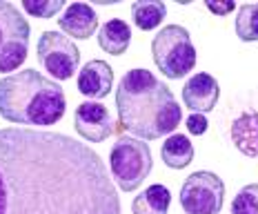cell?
<instances>
[{
	"label": "cell",
	"mask_w": 258,
	"mask_h": 214,
	"mask_svg": "<svg viewBox=\"0 0 258 214\" xmlns=\"http://www.w3.org/2000/svg\"><path fill=\"white\" fill-rule=\"evenodd\" d=\"M0 214H120L98 152L49 130H0Z\"/></svg>",
	"instance_id": "6da1fadb"
},
{
	"label": "cell",
	"mask_w": 258,
	"mask_h": 214,
	"mask_svg": "<svg viewBox=\"0 0 258 214\" xmlns=\"http://www.w3.org/2000/svg\"><path fill=\"white\" fill-rule=\"evenodd\" d=\"M118 123L141 141L174 134L182 121V107L174 92L149 69H129L116 89Z\"/></svg>",
	"instance_id": "7a4b0ae2"
},
{
	"label": "cell",
	"mask_w": 258,
	"mask_h": 214,
	"mask_svg": "<svg viewBox=\"0 0 258 214\" xmlns=\"http://www.w3.org/2000/svg\"><path fill=\"white\" fill-rule=\"evenodd\" d=\"M67 98L58 83L36 69L0 78V116L16 125L49 127L64 116Z\"/></svg>",
	"instance_id": "3957f363"
},
{
	"label": "cell",
	"mask_w": 258,
	"mask_h": 214,
	"mask_svg": "<svg viewBox=\"0 0 258 214\" xmlns=\"http://www.w3.org/2000/svg\"><path fill=\"white\" fill-rule=\"evenodd\" d=\"M109 168L118 190L134 192L147 181L154 168L152 149L147 141L134 136H120L109 152Z\"/></svg>",
	"instance_id": "277c9868"
},
{
	"label": "cell",
	"mask_w": 258,
	"mask_h": 214,
	"mask_svg": "<svg viewBox=\"0 0 258 214\" xmlns=\"http://www.w3.org/2000/svg\"><path fill=\"white\" fill-rule=\"evenodd\" d=\"M152 56L160 72L171 80H178L196 65V47L185 27L167 25L152 40Z\"/></svg>",
	"instance_id": "5b68a950"
},
{
	"label": "cell",
	"mask_w": 258,
	"mask_h": 214,
	"mask_svg": "<svg viewBox=\"0 0 258 214\" xmlns=\"http://www.w3.org/2000/svg\"><path fill=\"white\" fill-rule=\"evenodd\" d=\"M29 23L20 9L0 0V74H9L25 63L29 54Z\"/></svg>",
	"instance_id": "8992f818"
},
{
	"label": "cell",
	"mask_w": 258,
	"mask_h": 214,
	"mask_svg": "<svg viewBox=\"0 0 258 214\" xmlns=\"http://www.w3.org/2000/svg\"><path fill=\"white\" fill-rule=\"evenodd\" d=\"M223 179L207 170L189 174L180 187V205L187 214H218L223 210Z\"/></svg>",
	"instance_id": "52a82bcc"
},
{
	"label": "cell",
	"mask_w": 258,
	"mask_h": 214,
	"mask_svg": "<svg viewBox=\"0 0 258 214\" xmlns=\"http://www.w3.org/2000/svg\"><path fill=\"white\" fill-rule=\"evenodd\" d=\"M38 63L53 78L69 80L80 65V49L58 31H42L38 38Z\"/></svg>",
	"instance_id": "ba28073f"
},
{
	"label": "cell",
	"mask_w": 258,
	"mask_h": 214,
	"mask_svg": "<svg viewBox=\"0 0 258 214\" xmlns=\"http://www.w3.org/2000/svg\"><path fill=\"white\" fill-rule=\"evenodd\" d=\"M74 127L89 143H103L116 130L109 110L103 103H96V100H85L76 107Z\"/></svg>",
	"instance_id": "9c48e42d"
},
{
	"label": "cell",
	"mask_w": 258,
	"mask_h": 214,
	"mask_svg": "<svg viewBox=\"0 0 258 214\" xmlns=\"http://www.w3.org/2000/svg\"><path fill=\"white\" fill-rule=\"evenodd\" d=\"M220 87L218 80L207 72L194 74V76L182 85V103L187 110L196 112V114H207L218 103Z\"/></svg>",
	"instance_id": "30bf717a"
},
{
	"label": "cell",
	"mask_w": 258,
	"mask_h": 214,
	"mask_svg": "<svg viewBox=\"0 0 258 214\" xmlns=\"http://www.w3.org/2000/svg\"><path fill=\"white\" fill-rule=\"evenodd\" d=\"M58 27L69 38L89 40L94 31L98 29V16L87 3H72L64 7L62 16L58 18Z\"/></svg>",
	"instance_id": "8fae6325"
},
{
	"label": "cell",
	"mask_w": 258,
	"mask_h": 214,
	"mask_svg": "<svg viewBox=\"0 0 258 214\" xmlns=\"http://www.w3.org/2000/svg\"><path fill=\"white\" fill-rule=\"evenodd\" d=\"M111 85H114V72L105 61H89L78 74V92L89 100H100L109 96Z\"/></svg>",
	"instance_id": "7c38bea8"
},
{
	"label": "cell",
	"mask_w": 258,
	"mask_h": 214,
	"mask_svg": "<svg viewBox=\"0 0 258 214\" xmlns=\"http://www.w3.org/2000/svg\"><path fill=\"white\" fill-rule=\"evenodd\" d=\"M232 143L240 154L256 158L258 156V112H243L232 123Z\"/></svg>",
	"instance_id": "4fadbf2b"
},
{
	"label": "cell",
	"mask_w": 258,
	"mask_h": 214,
	"mask_svg": "<svg viewBox=\"0 0 258 214\" xmlns=\"http://www.w3.org/2000/svg\"><path fill=\"white\" fill-rule=\"evenodd\" d=\"M129 42H132V29H129L125 20L111 18L100 27L98 45L103 51L111 54V56H122L129 49Z\"/></svg>",
	"instance_id": "5bb4252c"
},
{
	"label": "cell",
	"mask_w": 258,
	"mask_h": 214,
	"mask_svg": "<svg viewBox=\"0 0 258 214\" xmlns=\"http://www.w3.org/2000/svg\"><path fill=\"white\" fill-rule=\"evenodd\" d=\"M163 163L171 170H182L194 161V145L185 134H169L160 147Z\"/></svg>",
	"instance_id": "9a60e30c"
},
{
	"label": "cell",
	"mask_w": 258,
	"mask_h": 214,
	"mask_svg": "<svg viewBox=\"0 0 258 214\" xmlns=\"http://www.w3.org/2000/svg\"><path fill=\"white\" fill-rule=\"evenodd\" d=\"M171 203V192L165 185L156 183L143 190L141 194L134 199L132 212L134 214H167Z\"/></svg>",
	"instance_id": "2e32d148"
},
{
	"label": "cell",
	"mask_w": 258,
	"mask_h": 214,
	"mask_svg": "<svg viewBox=\"0 0 258 214\" xmlns=\"http://www.w3.org/2000/svg\"><path fill=\"white\" fill-rule=\"evenodd\" d=\"M165 16H167V7L158 0H138L132 5V18L138 29L143 31L156 29L165 20Z\"/></svg>",
	"instance_id": "e0dca14e"
},
{
	"label": "cell",
	"mask_w": 258,
	"mask_h": 214,
	"mask_svg": "<svg viewBox=\"0 0 258 214\" xmlns=\"http://www.w3.org/2000/svg\"><path fill=\"white\" fill-rule=\"evenodd\" d=\"M236 36L243 42L258 40V5H240L234 23Z\"/></svg>",
	"instance_id": "ac0fdd59"
},
{
	"label": "cell",
	"mask_w": 258,
	"mask_h": 214,
	"mask_svg": "<svg viewBox=\"0 0 258 214\" xmlns=\"http://www.w3.org/2000/svg\"><path fill=\"white\" fill-rule=\"evenodd\" d=\"M232 214H258V185H245L232 201Z\"/></svg>",
	"instance_id": "d6986e66"
},
{
	"label": "cell",
	"mask_w": 258,
	"mask_h": 214,
	"mask_svg": "<svg viewBox=\"0 0 258 214\" xmlns=\"http://www.w3.org/2000/svg\"><path fill=\"white\" fill-rule=\"evenodd\" d=\"M23 9L34 18H53L64 9L62 0H23Z\"/></svg>",
	"instance_id": "ffe728a7"
},
{
	"label": "cell",
	"mask_w": 258,
	"mask_h": 214,
	"mask_svg": "<svg viewBox=\"0 0 258 214\" xmlns=\"http://www.w3.org/2000/svg\"><path fill=\"white\" fill-rule=\"evenodd\" d=\"M185 125H187V132H189V134H194V136H201V134L207 132L209 123L205 119V114H196V112H191V114L187 116Z\"/></svg>",
	"instance_id": "44dd1931"
},
{
	"label": "cell",
	"mask_w": 258,
	"mask_h": 214,
	"mask_svg": "<svg viewBox=\"0 0 258 214\" xmlns=\"http://www.w3.org/2000/svg\"><path fill=\"white\" fill-rule=\"evenodd\" d=\"M205 5L209 12L216 16H227L229 12H234V7H236L232 0H205Z\"/></svg>",
	"instance_id": "7402d4cb"
}]
</instances>
